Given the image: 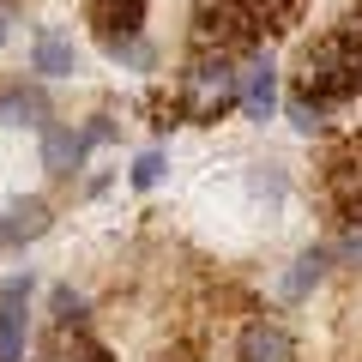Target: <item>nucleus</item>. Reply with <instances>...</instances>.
Instances as JSON below:
<instances>
[{
  "instance_id": "nucleus-20",
  "label": "nucleus",
  "mask_w": 362,
  "mask_h": 362,
  "mask_svg": "<svg viewBox=\"0 0 362 362\" xmlns=\"http://www.w3.org/2000/svg\"><path fill=\"white\" fill-rule=\"evenodd\" d=\"M6 25H13V6H0V42H6Z\"/></svg>"
},
{
  "instance_id": "nucleus-18",
  "label": "nucleus",
  "mask_w": 362,
  "mask_h": 362,
  "mask_svg": "<svg viewBox=\"0 0 362 362\" xmlns=\"http://www.w3.org/2000/svg\"><path fill=\"white\" fill-rule=\"evenodd\" d=\"M290 121H296V133H314L320 127V109H314L308 97H296V103H290Z\"/></svg>"
},
{
  "instance_id": "nucleus-11",
  "label": "nucleus",
  "mask_w": 362,
  "mask_h": 362,
  "mask_svg": "<svg viewBox=\"0 0 362 362\" xmlns=\"http://www.w3.org/2000/svg\"><path fill=\"white\" fill-rule=\"evenodd\" d=\"M37 362H109V350H103V344H90V338L78 332V326H66V332L54 338V344L42 350Z\"/></svg>"
},
{
  "instance_id": "nucleus-2",
  "label": "nucleus",
  "mask_w": 362,
  "mask_h": 362,
  "mask_svg": "<svg viewBox=\"0 0 362 362\" xmlns=\"http://www.w3.org/2000/svg\"><path fill=\"white\" fill-rule=\"evenodd\" d=\"M254 18L235 6V0H199L194 6V42L206 54H223L230 61V49H242V42H254Z\"/></svg>"
},
{
  "instance_id": "nucleus-5",
  "label": "nucleus",
  "mask_w": 362,
  "mask_h": 362,
  "mask_svg": "<svg viewBox=\"0 0 362 362\" xmlns=\"http://www.w3.org/2000/svg\"><path fill=\"white\" fill-rule=\"evenodd\" d=\"M290 356H296V338L278 320H254L242 332V362H290Z\"/></svg>"
},
{
  "instance_id": "nucleus-21",
  "label": "nucleus",
  "mask_w": 362,
  "mask_h": 362,
  "mask_svg": "<svg viewBox=\"0 0 362 362\" xmlns=\"http://www.w3.org/2000/svg\"><path fill=\"white\" fill-rule=\"evenodd\" d=\"M0 247H6V218H0Z\"/></svg>"
},
{
  "instance_id": "nucleus-9",
  "label": "nucleus",
  "mask_w": 362,
  "mask_h": 362,
  "mask_svg": "<svg viewBox=\"0 0 362 362\" xmlns=\"http://www.w3.org/2000/svg\"><path fill=\"white\" fill-rule=\"evenodd\" d=\"M42 163H49V175H73V169L85 163V151H78V133L61 127V121H49V127H42Z\"/></svg>"
},
{
  "instance_id": "nucleus-19",
  "label": "nucleus",
  "mask_w": 362,
  "mask_h": 362,
  "mask_svg": "<svg viewBox=\"0 0 362 362\" xmlns=\"http://www.w3.org/2000/svg\"><path fill=\"white\" fill-rule=\"evenodd\" d=\"M344 259H362V211L350 218V230H344Z\"/></svg>"
},
{
  "instance_id": "nucleus-8",
  "label": "nucleus",
  "mask_w": 362,
  "mask_h": 362,
  "mask_svg": "<svg viewBox=\"0 0 362 362\" xmlns=\"http://www.w3.org/2000/svg\"><path fill=\"white\" fill-rule=\"evenodd\" d=\"M90 13H97V25H103V42H115V37H139L145 0H90Z\"/></svg>"
},
{
  "instance_id": "nucleus-7",
  "label": "nucleus",
  "mask_w": 362,
  "mask_h": 362,
  "mask_svg": "<svg viewBox=\"0 0 362 362\" xmlns=\"http://www.w3.org/2000/svg\"><path fill=\"white\" fill-rule=\"evenodd\" d=\"M0 121H13V127H49V97H42V85H6L0 90Z\"/></svg>"
},
{
  "instance_id": "nucleus-17",
  "label": "nucleus",
  "mask_w": 362,
  "mask_h": 362,
  "mask_svg": "<svg viewBox=\"0 0 362 362\" xmlns=\"http://www.w3.org/2000/svg\"><path fill=\"white\" fill-rule=\"evenodd\" d=\"M157 175H163V151H145L139 163H133V187H151Z\"/></svg>"
},
{
  "instance_id": "nucleus-14",
  "label": "nucleus",
  "mask_w": 362,
  "mask_h": 362,
  "mask_svg": "<svg viewBox=\"0 0 362 362\" xmlns=\"http://www.w3.org/2000/svg\"><path fill=\"white\" fill-rule=\"evenodd\" d=\"M49 308H54V320H61V332H66V326H78V320H85V296H78V290H54V296H49Z\"/></svg>"
},
{
  "instance_id": "nucleus-13",
  "label": "nucleus",
  "mask_w": 362,
  "mask_h": 362,
  "mask_svg": "<svg viewBox=\"0 0 362 362\" xmlns=\"http://www.w3.org/2000/svg\"><path fill=\"white\" fill-rule=\"evenodd\" d=\"M235 6H242V13L254 18V30H259V25L272 30V25H284V18H296V6H302V0H235Z\"/></svg>"
},
{
  "instance_id": "nucleus-12",
  "label": "nucleus",
  "mask_w": 362,
  "mask_h": 362,
  "mask_svg": "<svg viewBox=\"0 0 362 362\" xmlns=\"http://www.w3.org/2000/svg\"><path fill=\"white\" fill-rule=\"evenodd\" d=\"M320 278H326V247H308L296 259V272L284 278V296H308V284H320Z\"/></svg>"
},
{
  "instance_id": "nucleus-3",
  "label": "nucleus",
  "mask_w": 362,
  "mask_h": 362,
  "mask_svg": "<svg viewBox=\"0 0 362 362\" xmlns=\"http://www.w3.org/2000/svg\"><path fill=\"white\" fill-rule=\"evenodd\" d=\"M30 272L0 284V362H25V338H30Z\"/></svg>"
},
{
  "instance_id": "nucleus-6",
  "label": "nucleus",
  "mask_w": 362,
  "mask_h": 362,
  "mask_svg": "<svg viewBox=\"0 0 362 362\" xmlns=\"http://www.w3.org/2000/svg\"><path fill=\"white\" fill-rule=\"evenodd\" d=\"M30 73H42V78H66V73H78V49H73V37H66V30H42L37 49H30Z\"/></svg>"
},
{
  "instance_id": "nucleus-15",
  "label": "nucleus",
  "mask_w": 362,
  "mask_h": 362,
  "mask_svg": "<svg viewBox=\"0 0 362 362\" xmlns=\"http://www.w3.org/2000/svg\"><path fill=\"white\" fill-rule=\"evenodd\" d=\"M103 49H109V54H115V61H121V66H151V49H145V42H139V37H115V42H103Z\"/></svg>"
},
{
  "instance_id": "nucleus-1",
  "label": "nucleus",
  "mask_w": 362,
  "mask_h": 362,
  "mask_svg": "<svg viewBox=\"0 0 362 362\" xmlns=\"http://www.w3.org/2000/svg\"><path fill=\"white\" fill-rule=\"evenodd\" d=\"M235 103V66L223 54H206L181 73V115L187 121H218Z\"/></svg>"
},
{
  "instance_id": "nucleus-16",
  "label": "nucleus",
  "mask_w": 362,
  "mask_h": 362,
  "mask_svg": "<svg viewBox=\"0 0 362 362\" xmlns=\"http://www.w3.org/2000/svg\"><path fill=\"white\" fill-rule=\"evenodd\" d=\"M332 37H338V42H344V54H350V61H356V66H362V6H356V13H350V18H344V25H338V30H332Z\"/></svg>"
},
{
  "instance_id": "nucleus-4",
  "label": "nucleus",
  "mask_w": 362,
  "mask_h": 362,
  "mask_svg": "<svg viewBox=\"0 0 362 362\" xmlns=\"http://www.w3.org/2000/svg\"><path fill=\"white\" fill-rule=\"evenodd\" d=\"M235 103L247 109L254 121L272 115V103H278V66L259 54V61H247V73H235Z\"/></svg>"
},
{
  "instance_id": "nucleus-10",
  "label": "nucleus",
  "mask_w": 362,
  "mask_h": 362,
  "mask_svg": "<svg viewBox=\"0 0 362 362\" xmlns=\"http://www.w3.org/2000/svg\"><path fill=\"white\" fill-rule=\"evenodd\" d=\"M0 218H6V247H18V242H37L42 230H49V199H18L13 211H0Z\"/></svg>"
}]
</instances>
